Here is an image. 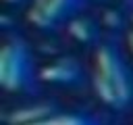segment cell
Returning a JSON list of instances; mask_svg holds the SVG:
<instances>
[{"label": "cell", "instance_id": "obj_1", "mask_svg": "<svg viewBox=\"0 0 133 125\" xmlns=\"http://www.w3.org/2000/svg\"><path fill=\"white\" fill-rule=\"evenodd\" d=\"M94 88L100 100L112 108H125L133 98V81L125 60L110 46L96 52L94 58Z\"/></svg>", "mask_w": 133, "mask_h": 125}, {"label": "cell", "instance_id": "obj_2", "mask_svg": "<svg viewBox=\"0 0 133 125\" xmlns=\"http://www.w3.org/2000/svg\"><path fill=\"white\" fill-rule=\"evenodd\" d=\"M33 81V63L23 42L10 40L0 52V83L10 92L27 90Z\"/></svg>", "mask_w": 133, "mask_h": 125}, {"label": "cell", "instance_id": "obj_3", "mask_svg": "<svg viewBox=\"0 0 133 125\" xmlns=\"http://www.w3.org/2000/svg\"><path fill=\"white\" fill-rule=\"evenodd\" d=\"M85 0H33L27 10V19L39 29H52L79 12Z\"/></svg>", "mask_w": 133, "mask_h": 125}, {"label": "cell", "instance_id": "obj_4", "mask_svg": "<svg viewBox=\"0 0 133 125\" xmlns=\"http://www.w3.org/2000/svg\"><path fill=\"white\" fill-rule=\"evenodd\" d=\"M21 125H98V121L85 115H48V117H35Z\"/></svg>", "mask_w": 133, "mask_h": 125}, {"label": "cell", "instance_id": "obj_5", "mask_svg": "<svg viewBox=\"0 0 133 125\" xmlns=\"http://www.w3.org/2000/svg\"><path fill=\"white\" fill-rule=\"evenodd\" d=\"M79 75V67L73 63V60H62V63H56V65H50L42 77L48 79V81H73L75 77Z\"/></svg>", "mask_w": 133, "mask_h": 125}, {"label": "cell", "instance_id": "obj_6", "mask_svg": "<svg viewBox=\"0 0 133 125\" xmlns=\"http://www.w3.org/2000/svg\"><path fill=\"white\" fill-rule=\"evenodd\" d=\"M127 42H129V48H131V52H133V29H131V33H129Z\"/></svg>", "mask_w": 133, "mask_h": 125}]
</instances>
